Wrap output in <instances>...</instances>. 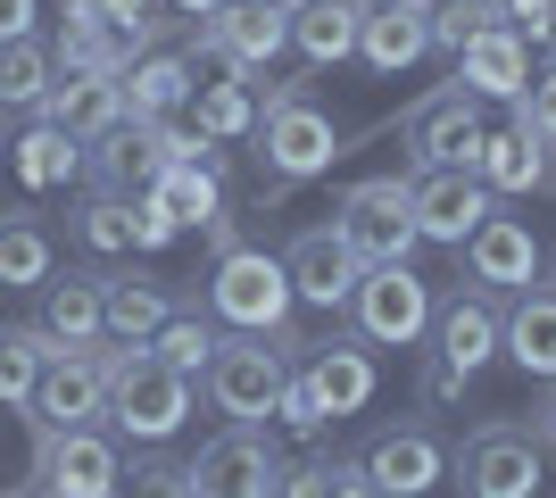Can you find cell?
Returning a JSON list of instances; mask_svg holds the SVG:
<instances>
[{
	"label": "cell",
	"instance_id": "1",
	"mask_svg": "<svg viewBox=\"0 0 556 498\" xmlns=\"http://www.w3.org/2000/svg\"><path fill=\"white\" fill-rule=\"evenodd\" d=\"M184 424H191V374L159 366L150 341H116L109 349V432L159 449V440H175Z\"/></svg>",
	"mask_w": 556,
	"mask_h": 498
},
{
	"label": "cell",
	"instance_id": "2",
	"mask_svg": "<svg viewBox=\"0 0 556 498\" xmlns=\"http://www.w3.org/2000/svg\"><path fill=\"white\" fill-rule=\"evenodd\" d=\"M448 474H457L465 498H532L540 482H548V440H540V424L490 416V424H473L457 440Z\"/></svg>",
	"mask_w": 556,
	"mask_h": 498
},
{
	"label": "cell",
	"instance_id": "3",
	"mask_svg": "<svg viewBox=\"0 0 556 498\" xmlns=\"http://www.w3.org/2000/svg\"><path fill=\"white\" fill-rule=\"evenodd\" d=\"M291 308H300V291H291V274H282L275 250H225L208 274V316L232 332H257V341H282L291 332Z\"/></svg>",
	"mask_w": 556,
	"mask_h": 498
},
{
	"label": "cell",
	"instance_id": "4",
	"mask_svg": "<svg viewBox=\"0 0 556 498\" xmlns=\"http://www.w3.org/2000/svg\"><path fill=\"white\" fill-rule=\"evenodd\" d=\"M282 349H300L291 332L282 341H257V332H232V341H216L208 374H200V391H208V407L225 416V424H266L282 399V382H291V366H282Z\"/></svg>",
	"mask_w": 556,
	"mask_h": 498
},
{
	"label": "cell",
	"instance_id": "5",
	"mask_svg": "<svg viewBox=\"0 0 556 498\" xmlns=\"http://www.w3.org/2000/svg\"><path fill=\"white\" fill-rule=\"evenodd\" d=\"M257 158H266L275 183H316L341 158V125L307 100V84H275L266 117H257Z\"/></svg>",
	"mask_w": 556,
	"mask_h": 498
},
{
	"label": "cell",
	"instance_id": "6",
	"mask_svg": "<svg viewBox=\"0 0 556 498\" xmlns=\"http://www.w3.org/2000/svg\"><path fill=\"white\" fill-rule=\"evenodd\" d=\"M332 233L349 241L357 266H407L416 258V208H407V175H366V183L341 191L332 208Z\"/></svg>",
	"mask_w": 556,
	"mask_h": 498
},
{
	"label": "cell",
	"instance_id": "7",
	"mask_svg": "<svg viewBox=\"0 0 556 498\" xmlns=\"http://www.w3.org/2000/svg\"><path fill=\"white\" fill-rule=\"evenodd\" d=\"M116 474L109 424H34V498H116Z\"/></svg>",
	"mask_w": 556,
	"mask_h": 498
},
{
	"label": "cell",
	"instance_id": "8",
	"mask_svg": "<svg viewBox=\"0 0 556 498\" xmlns=\"http://www.w3.org/2000/svg\"><path fill=\"white\" fill-rule=\"evenodd\" d=\"M432 283H424L416 266H366L357 291H349V324L366 349H416L424 332H432Z\"/></svg>",
	"mask_w": 556,
	"mask_h": 498
},
{
	"label": "cell",
	"instance_id": "9",
	"mask_svg": "<svg viewBox=\"0 0 556 498\" xmlns=\"http://www.w3.org/2000/svg\"><path fill=\"white\" fill-rule=\"evenodd\" d=\"M184 474H191V498H275L282 457L266 440V424H225L216 440H200Z\"/></svg>",
	"mask_w": 556,
	"mask_h": 498
},
{
	"label": "cell",
	"instance_id": "10",
	"mask_svg": "<svg viewBox=\"0 0 556 498\" xmlns=\"http://www.w3.org/2000/svg\"><path fill=\"white\" fill-rule=\"evenodd\" d=\"M490 200H498V191H490L465 158H448V166H416V175H407V208H416V233H424V241H441V250H465V241H473V225L490 216Z\"/></svg>",
	"mask_w": 556,
	"mask_h": 498
},
{
	"label": "cell",
	"instance_id": "11",
	"mask_svg": "<svg viewBox=\"0 0 556 498\" xmlns=\"http://www.w3.org/2000/svg\"><path fill=\"white\" fill-rule=\"evenodd\" d=\"M200 50L257 84V75L291 50V9H282V0H225V9H208V25H200Z\"/></svg>",
	"mask_w": 556,
	"mask_h": 498
},
{
	"label": "cell",
	"instance_id": "12",
	"mask_svg": "<svg viewBox=\"0 0 556 498\" xmlns=\"http://www.w3.org/2000/svg\"><path fill=\"white\" fill-rule=\"evenodd\" d=\"M399 142H407V166H448L482 150V100L465 92V84H441V92H424L407 117H399Z\"/></svg>",
	"mask_w": 556,
	"mask_h": 498
},
{
	"label": "cell",
	"instance_id": "13",
	"mask_svg": "<svg viewBox=\"0 0 556 498\" xmlns=\"http://www.w3.org/2000/svg\"><path fill=\"white\" fill-rule=\"evenodd\" d=\"M357 465H366L374 498H424L448 474V449H441L432 424H382L366 449H357Z\"/></svg>",
	"mask_w": 556,
	"mask_h": 498
},
{
	"label": "cell",
	"instance_id": "14",
	"mask_svg": "<svg viewBox=\"0 0 556 498\" xmlns=\"http://www.w3.org/2000/svg\"><path fill=\"white\" fill-rule=\"evenodd\" d=\"M109 416V349H50L34 382V424H100Z\"/></svg>",
	"mask_w": 556,
	"mask_h": 498
},
{
	"label": "cell",
	"instance_id": "15",
	"mask_svg": "<svg viewBox=\"0 0 556 498\" xmlns=\"http://www.w3.org/2000/svg\"><path fill=\"white\" fill-rule=\"evenodd\" d=\"M540 266H548V258H540V241H532L523 216H498V208H490L482 225H473V241H465V274H473L482 291H507V299L540 283Z\"/></svg>",
	"mask_w": 556,
	"mask_h": 498
},
{
	"label": "cell",
	"instance_id": "16",
	"mask_svg": "<svg viewBox=\"0 0 556 498\" xmlns=\"http://www.w3.org/2000/svg\"><path fill=\"white\" fill-rule=\"evenodd\" d=\"M282 274H291V291H300L307 308L341 316V308H349V291H357V274H366V266L349 258V241L332 233V225H307V233H291V250H282Z\"/></svg>",
	"mask_w": 556,
	"mask_h": 498
},
{
	"label": "cell",
	"instance_id": "17",
	"mask_svg": "<svg viewBox=\"0 0 556 498\" xmlns=\"http://www.w3.org/2000/svg\"><path fill=\"white\" fill-rule=\"evenodd\" d=\"M432 357H441L448 374H482L490 357H498V291H457V299H441L432 308Z\"/></svg>",
	"mask_w": 556,
	"mask_h": 498
},
{
	"label": "cell",
	"instance_id": "18",
	"mask_svg": "<svg viewBox=\"0 0 556 498\" xmlns=\"http://www.w3.org/2000/svg\"><path fill=\"white\" fill-rule=\"evenodd\" d=\"M125 84V117H141V125H166V117H184L191 108V50H166V42H150V50H134V67L116 75Z\"/></svg>",
	"mask_w": 556,
	"mask_h": 498
},
{
	"label": "cell",
	"instance_id": "19",
	"mask_svg": "<svg viewBox=\"0 0 556 498\" xmlns=\"http://www.w3.org/2000/svg\"><path fill=\"white\" fill-rule=\"evenodd\" d=\"M457 84L473 100H523V84H532V42H523L515 25H482V34L457 50Z\"/></svg>",
	"mask_w": 556,
	"mask_h": 498
},
{
	"label": "cell",
	"instance_id": "20",
	"mask_svg": "<svg viewBox=\"0 0 556 498\" xmlns=\"http://www.w3.org/2000/svg\"><path fill=\"white\" fill-rule=\"evenodd\" d=\"M473 175L490 191H556V142L548 133H523V125H482V150H473Z\"/></svg>",
	"mask_w": 556,
	"mask_h": 498
},
{
	"label": "cell",
	"instance_id": "21",
	"mask_svg": "<svg viewBox=\"0 0 556 498\" xmlns=\"http://www.w3.org/2000/svg\"><path fill=\"white\" fill-rule=\"evenodd\" d=\"M432 50V9L424 0H374L366 9V34H357V59L374 75H407Z\"/></svg>",
	"mask_w": 556,
	"mask_h": 498
},
{
	"label": "cell",
	"instance_id": "22",
	"mask_svg": "<svg viewBox=\"0 0 556 498\" xmlns=\"http://www.w3.org/2000/svg\"><path fill=\"white\" fill-rule=\"evenodd\" d=\"M34 299H42V308H34V324H42L50 349H92V341H109V316H100V274H50Z\"/></svg>",
	"mask_w": 556,
	"mask_h": 498
},
{
	"label": "cell",
	"instance_id": "23",
	"mask_svg": "<svg viewBox=\"0 0 556 498\" xmlns=\"http://www.w3.org/2000/svg\"><path fill=\"white\" fill-rule=\"evenodd\" d=\"M282 9H291V50L307 67H341V59H357L374 0H282Z\"/></svg>",
	"mask_w": 556,
	"mask_h": 498
},
{
	"label": "cell",
	"instance_id": "24",
	"mask_svg": "<svg viewBox=\"0 0 556 498\" xmlns=\"http://www.w3.org/2000/svg\"><path fill=\"white\" fill-rule=\"evenodd\" d=\"M498 357H515L532 382H556V283L515 291L498 316Z\"/></svg>",
	"mask_w": 556,
	"mask_h": 498
},
{
	"label": "cell",
	"instance_id": "25",
	"mask_svg": "<svg viewBox=\"0 0 556 498\" xmlns=\"http://www.w3.org/2000/svg\"><path fill=\"white\" fill-rule=\"evenodd\" d=\"M300 382L316 391V407H325V424L357 416V407L374 399V357H366V341H316V357L300 366Z\"/></svg>",
	"mask_w": 556,
	"mask_h": 498
},
{
	"label": "cell",
	"instance_id": "26",
	"mask_svg": "<svg viewBox=\"0 0 556 498\" xmlns=\"http://www.w3.org/2000/svg\"><path fill=\"white\" fill-rule=\"evenodd\" d=\"M42 117L59 125V133H75V142H100L109 125H125V84L116 75H59L42 100Z\"/></svg>",
	"mask_w": 556,
	"mask_h": 498
},
{
	"label": "cell",
	"instance_id": "27",
	"mask_svg": "<svg viewBox=\"0 0 556 498\" xmlns=\"http://www.w3.org/2000/svg\"><path fill=\"white\" fill-rule=\"evenodd\" d=\"M59 274V241L34 208H0V291H42Z\"/></svg>",
	"mask_w": 556,
	"mask_h": 498
},
{
	"label": "cell",
	"instance_id": "28",
	"mask_svg": "<svg viewBox=\"0 0 556 498\" xmlns=\"http://www.w3.org/2000/svg\"><path fill=\"white\" fill-rule=\"evenodd\" d=\"M150 200H159L175 225H208L216 208H225V150H200V158H175L150 183Z\"/></svg>",
	"mask_w": 556,
	"mask_h": 498
},
{
	"label": "cell",
	"instance_id": "29",
	"mask_svg": "<svg viewBox=\"0 0 556 498\" xmlns=\"http://www.w3.org/2000/svg\"><path fill=\"white\" fill-rule=\"evenodd\" d=\"M100 316H109V341H150L175 316V299L159 274H100Z\"/></svg>",
	"mask_w": 556,
	"mask_h": 498
},
{
	"label": "cell",
	"instance_id": "30",
	"mask_svg": "<svg viewBox=\"0 0 556 498\" xmlns=\"http://www.w3.org/2000/svg\"><path fill=\"white\" fill-rule=\"evenodd\" d=\"M50 84H59V59H50L42 34H17V42H0V117H42Z\"/></svg>",
	"mask_w": 556,
	"mask_h": 498
},
{
	"label": "cell",
	"instance_id": "31",
	"mask_svg": "<svg viewBox=\"0 0 556 498\" xmlns=\"http://www.w3.org/2000/svg\"><path fill=\"white\" fill-rule=\"evenodd\" d=\"M208 142H241V133H257V92H250V75H232L225 84H191V108H184Z\"/></svg>",
	"mask_w": 556,
	"mask_h": 498
},
{
	"label": "cell",
	"instance_id": "32",
	"mask_svg": "<svg viewBox=\"0 0 556 498\" xmlns=\"http://www.w3.org/2000/svg\"><path fill=\"white\" fill-rule=\"evenodd\" d=\"M42 324H0V407H34V382H42Z\"/></svg>",
	"mask_w": 556,
	"mask_h": 498
},
{
	"label": "cell",
	"instance_id": "33",
	"mask_svg": "<svg viewBox=\"0 0 556 498\" xmlns=\"http://www.w3.org/2000/svg\"><path fill=\"white\" fill-rule=\"evenodd\" d=\"M216 341H225L216 324H200V316H184V308H175L159 332H150V357H159V366H175V374H191V382H200V374H208V357H216Z\"/></svg>",
	"mask_w": 556,
	"mask_h": 498
},
{
	"label": "cell",
	"instance_id": "34",
	"mask_svg": "<svg viewBox=\"0 0 556 498\" xmlns=\"http://www.w3.org/2000/svg\"><path fill=\"white\" fill-rule=\"evenodd\" d=\"M17 175H25V183H75V175H84V142H75V133H59V125L42 117V125L17 142Z\"/></svg>",
	"mask_w": 556,
	"mask_h": 498
},
{
	"label": "cell",
	"instance_id": "35",
	"mask_svg": "<svg viewBox=\"0 0 556 498\" xmlns=\"http://www.w3.org/2000/svg\"><path fill=\"white\" fill-rule=\"evenodd\" d=\"M75 241H84V250H100V258H109V250H134V200L92 191V200L75 208Z\"/></svg>",
	"mask_w": 556,
	"mask_h": 498
},
{
	"label": "cell",
	"instance_id": "36",
	"mask_svg": "<svg viewBox=\"0 0 556 498\" xmlns=\"http://www.w3.org/2000/svg\"><path fill=\"white\" fill-rule=\"evenodd\" d=\"M482 25H498V0H432V50H448V59H457Z\"/></svg>",
	"mask_w": 556,
	"mask_h": 498
},
{
	"label": "cell",
	"instance_id": "37",
	"mask_svg": "<svg viewBox=\"0 0 556 498\" xmlns=\"http://www.w3.org/2000/svg\"><path fill=\"white\" fill-rule=\"evenodd\" d=\"M116 498H191V474L166 465V457H141V465L116 474Z\"/></svg>",
	"mask_w": 556,
	"mask_h": 498
},
{
	"label": "cell",
	"instance_id": "38",
	"mask_svg": "<svg viewBox=\"0 0 556 498\" xmlns=\"http://www.w3.org/2000/svg\"><path fill=\"white\" fill-rule=\"evenodd\" d=\"M515 125H523V133H548V142H556V59L532 75V84H523V100H515Z\"/></svg>",
	"mask_w": 556,
	"mask_h": 498
},
{
	"label": "cell",
	"instance_id": "39",
	"mask_svg": "<svg viewBox=\"0 0 556 498\" xmlns=\"http://www.w3.org/2000/svg\"><path fill=\"white\" fill-rule=\"evenodd\" d=\"M92 9H100V25H109V34H125L134 50L159 42V17H150V0H92Z\"/></svg>",
	"mask_w": 556,
	"mask_h": 498
},
{
	"label": "cell",
	"instance_id": "40",
	"mask_svg": "<svg viewBox=\"0 0 556 498\" xmlns=\"http://www.w3.org/2000/svg\"><path fill=\"white\" fill-rule=\"evenodd\" d=\"M275 416H282V424H291V432H300V440H316V432H325V407H316V391H307L300 374L282 382V399H275Z\"/></svg>",
	"mask_w": 556,
	"mask_h": 498
},
{
	"label": "cell",
	"instance_id": "41",
	"mask_svg": "<svg viewBox=\"0 0 556 498\" xmlns=\"http://www.w3.org/2000/svg\"><path fill=\"white\" fill-rule=\"evenodd\" d=\"M498 25H515L523 42H556V0H498Z\"/></svg>",
	"mask_w": 556,
	"mask_h": 498
},
{
	"label": "cell",
	"instance_id": "42",
	"mask_svg": "<svg viewBox=\"0 0 556 498\" xmlns=\"http://www.w3.org/2000/svg\"><path fill=\"white\" fill-rule=\"evenodd\" d=\"M184 233V225H175V216L159 208V200H150V191H141L134 200V250H166V241Z\"/></svg>",
	"mask_w": 556,
	"mask_h": 498
},
{
	"label": "cell",
	"instance_id": "43",
	"mask_svg": "<svg viewBox=\"0 0 556 498\" xmlns=\"http://www.w3.org/2000/svg\"><path fill=\"white\" fill-rule=\"evenodd\" d=\"M325 482H332V457H300V465H282L275 498H325Z\"/></svg>",
	"mask_w": 556,
	"mask_h": 498
},
{
	"label": "cell",
	"instance_id": "44",
	"mask_svg": "<svg viewBox=\"0 0 556 498\" xmlns=\"http://www.w3.org/2000/svg\"><path fill=\"white\" fill-rule=\"evenodd\" d=\"M325 498H374L366 465H357V457H332V482H325Z\"/></svg>",
	"mask_w": 556,
	"mask_h": 498
},
{
	"label": "cell",
	"instance_id": "45",
	"mask_svg": "<svg viewBox=\"0 0 556 498\" xmlns=\"http://www.w3.org/2000/svg\"><path fill=\"white\" fill-rule=\"evenodd\" d=\"M34 17H42V0H0V42L34 34Z\"/></svg>",
	"mask_w": 556,
	"mask_h": 498
},
{
	"label": "cell",
	"instance_id": "46",
	"mask_svg": "<svg viewBox=\"0 0 556 498\" xmlns=\"http://www.w3.org/2000/svg\"><path fill=\"white\" fill-rule=\"evenodd\" d=\"M200 233H208V250L225 258V250H241V216H225V208H216L208 225H200Z\"/></svg>",
	"mask_w": 556,
	"mask_h": 498
},
{
	"label": "cell",
	"instance_id": "47",
	"mask_svg": "<svg viewBox=\"0 0 556 498\" xmlns=\"http://www.w3.org/2000/svg\"><path fill=\"white\" fill-rule=\"evenodd\" d=\"M540 440L556 449V382H548V407H540Z\"/></svg>",
	"mask_w": 556,
	"mask_h": 498
},
{
	"label": "cell",
	"instance_id": "48",
	"mask_svg": "<svg viewBox=\"0 0 556 498\" xmlns=\"http://www.w3.org/2000/svg\"><path fill=\"white\" fill-rule=\"evenodd\" d=\"M166 9H184V17H208V9H225V0H166Z\"/></svg>",
	"mask_w": 556,
	"mask_h": 498
},
{
	"label": "cell",
	"instance_id": "49",
	"mask_svg": "<svg viewBox=\"0 0 556 498\" xmlns=\"http://www.w3.org/2000/svg\"><path fill=\"white\" fill-rule=\"evenodd\" d=\"M0 498H34V490H0Z\"/></svg>",
	"mask_w": 556,
	"mask_h": 498
},
{
	"label": "cell",
	"instance_id": "50",
	"mask_svg": "<svg viewBox=\"0 0 556 498\" xmlns=\"http://www.w3.org/2000/svg\"><path fill=\"white\" fill-rule=\"evenodd\" d=\"M548 283H556V258H548Z\"/></svg>",
	"mask_w": 556,
	"mask_h": 498
},
{
	"label": "cell",
	"instance_id": "51",
	"mask_svg": "<svg viewBox=\"0 0 556 498\" xmlns=\"http://www.w3.org/2000/svg\"><path fill=\"white\" fill-rule=\"evenodd\" d=\"M424 9H432V0H424Z\"/></svg>",
	"mask_w": 556,
	"mask_h": 498
}]
</instances>
